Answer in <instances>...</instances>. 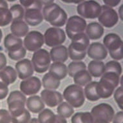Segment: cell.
<instances>
[{
    "label": "cell",
    "mask_w": 123,
    "mask_h": 123,
    "mask_svg": "<svg viewBox=\"0 0 123 123\" xmlns=\"http://www.w3.org/2000/svg\"><path fill=\"white\" fill-rule=\"evenodd\" d=\"M101 6L95 1H83L77 6V12L83 19H95L99 17Z\"/></svg>",
    "instance_id": "obj_6"
},
{
    "label": "cell",
    "mask_w": 123,
    "mask_h": 123,
    "mask_svg": "<svg viewBox=\"0 0 123 123\" xmlns=\"http://www.w3.org/2000/svg\"><path fill=\"white\" fill-rule=\"evenodd\" d=\"M90 113L92 115L94 121L101 120L111 123L112 121L115 110L111 105L107 103H101L96 105L91 110Z\"/></svg>",
    "instance_id": "obj_10"
},
{
    "label": "cell",
    "mask_w": 123,
    "mask_h": 123,
    "mask_svg": "<svg viewBox=\"0 0 123 123\" xmlns=\"http://www.w3.org/2000/svg\"><path fill=\"white\" fill-rule=\"evenodd\" d=\"M105 65V72H112L119 74V75L122 74V67L119 62L117 61H110Z\"/></svg>",
    "instance_id": "obj_35"
},
{
    "label": "cell",
    "mask_w": 123,
    "mask_h": 123,
    "mask_svg": "<svg viewBox=\"0 0 123 123\" xmlns=\"http://www.w3.org/2000/svg\"><path fill=\"white\" fill-rule=\"evenodd\" d=\"M112 123H123V111H118L114 115Z\"/></svg>",
    "instance_id": "obj_42"
},
{
    "label": "cell",
    "mask_w": 123,
    "mask_h": 123,
    "mask_svg": "<svg viewBox=\"0 0 123 123\" xmlns=\"http://www.w3.org/2000/svg\"><path fill=\"white\" fill-rule=\"evenodd\" d=\"M43 86L46 90H55L60 86V81L57 79L50 73H47L43 77Z\"/></svg>",
    "instance_id": "obj_28"
},
{
    "label": "cell",
    "mask_w": 123,
    "mask_h": 123,
    "mask_svg": "<svg viewBox=\"0 0 123 123\" xmlns=\"http://www.w3.org/2000/svg\"><path fill=\"white\" fill-rule=\"evenodd\" d=\"M114 99L117 103L119 108L123 110V87H119L114 92Z\"/></svg>",
    "instance_id": "obj_40"
},
{
    "label": "cell",
    "mask_w": 123,
    "mask_h": 123,
    "mask_svg": "<svg viewBox=\"0 0 123 123\" xmlns=\"http://www.w3.org/2000/svg\"><path fill=\"white\" fill-rule=\"evenodd\" d=\"M12 15V21L23 20L24 18L25 9L21 5L15 4L9 9Z\"/></svg>",
    "instance_id": "obj_34"
},
{
    "label": "cell",
    "mask_w": 123,
    "mask_h": 123,
    "mask_svg": "<svg viewBox=\"0 0 123 123\" xmlns=\"http://www.w3.org/2000/svg\"><path fill=\"white\" fill-rule=\"evenodd\" d=\"M86 21L79 16H73L67 20L65 30L68 38L70 39L76 35L84 33L86 27Z\"/></svg>",
    "instance_id": "obj_9"
},
{
    "label": "cell",
    "mask_w": 123,
    "mask_h": 123,
    "mask_svg": "<svg viewBox=\"0 0 123 123\" xmlns=\"http://www.w3.org/2000/svg\"><path fill=\"white\" fill-rule=\"evenodd\" d=\"M31 62L34 71L38 74L44 73L49 68L51 63L49 52L43 49L36 51L33 54Z\"/></svg>",
    "instance_id": "obj_7"
},
{
    "label": "cell",
    "mask_w": 123,
    "mask_h": 123,
    "mask_svg": "<svg viewBox=\"0 0 123 123\" xmlns=\"http://www.w3.org/2000/svg\"><path fill=\"white\" fill-rule=\"evenodd\" d=\"M115 86L105 78L101 77L100 81L97 82L96 86V92L100 99H108L112 95Z\"/></svg>",
    "instance_id": "obj_17"
},
{
    "label": "cell",
    "mask_w": 123,
    "mask_h": 123,
    "mask_svg": "<svg viewBox=\"0 0 123 123\" xmlns=\"http://www.w3.org/2000/svg\"><path fill=\"white\" fill-rule=\"evenodd\" d=\"M12 21L8 5L6 1L0 0V26H5Z\"/></svg>",
    "instance_id": "obj_26"
},
{
    "label": "cell",
    "mask_w": 123,
    "mask_h": 123,
    "mask_svg": "<svg viewBox=\"0 0 123 123\" xmlns=\"http://www.w3.org/2000/svg\"><path fill=\"white\" fill-rule=\"evenodd\" d=\"M22 39L14 36L12 34H8L4 39L5 48L7 50L8 52L18 50L23 47Z\"/></svg>",
    "instance_id": "obj_24"
},
{
    "label": "cell",
    "mask_w": 123,
    "mask_h": 123,
    "mask_svg": "<svg viewBox=\"0 0 123 123\" xmlns=\"http://www.w3.org/2000/svg\"><path fill=\"white\" fill-rule=\"evenodd\" d=\"M15 68L18 76L22 80L32 77L34 72L32 62L28 59H23L18 61L15 65Z\"/></svg>",
    "instance_id": "obj_15"
},
{
    "label": "cell",
    "mask_w": 123,
    "mask_h": 123,
    "mask_svg": "<svg viewBox=\"0 0 123 123\" xmlns=\"http://www.w3.org/2000/svg\"><path fill=\"white\" fill-rule=\"evenodd\" d=\"M121 1L120 0H104L103 3H105V5L108 6L111 8V7H115L117 6L120 3Z\"/></svg>",
    "instance_id": "obj_43"
},
{
    "label": "cell",
    "mask_w": 123,
    "mask_h": 123,
    "mask_svg": "<svg viewBox=\"0 0 123 123\" xmlns=\"http://www.w3.org/2000/svg\"><path fill=\"white\" fill-rule=\"evenodd\" d=\"M86 65L83 61H72L67 67L68 74L70 77H73L74 75L78 72L86 70Z\"/></svg>",
    "instance_id": "obj_33"
},
{
    "label": "cell",
    "mask_w": 123,
    "mask_h": 123,
    "mask_svg": "<svg viewBox=\"0 0 123 123\" xmlns=\"http://www.w3.org/2000/svg\"><path fill=\"white\" fill-rule=\"evenodd\" d=\"M10 30L13 36L21 38L28 34L29 27L24 21H12L10 25Z\"/></svg>",
    "instance_id": "obj_23"
},
{
    "label": "cell",
    "mask_w": 123,
    "mask_h": 123,
    "mask_svg": "<svg viewBox=\"0 0 123 123\" xmlns=\"http://www.w3.org/2000/svg\"><path fill=\"white\" fill-rule=\"evenodd\" d=\"M63 99L73 108H80L84 105L85 101L83 88L77 85H70L64 90Z\"/></svg>",
    "instance_id": "obj_5"
},
{
    "label": "cell",
    "mask_w": 123,
    "mask_h": 123,
    "mask_svg": "<svg viewBox=\"0 0 123 123\" xmlns=\"http://www.w3.org/2000/svg\"><path fill=\"white\" fill-rule=\"evenodd\" d=\"M41 2L42 3V5H44V6H47L49 5H50L53 3H54V1H41Z\"/></svg>",
    "instance_id": "obj_46"
},
{
    "label": "cell",
    "mask_w": 123,
    "mask_h": 123,
    "mask_svg": "<svg viewBox=\"0 0 123 123\" xmlns=\"http://www.w3.org/2000/svg\"><path fill=\"white\" fill-rule=\"evenodd\" d=\"M25 22L28 25L36 26L41 24L43 21L42 11L36 8L25 9L24 15Z\"/></svg>",
    "instance_id": "obj_18"
},
{
    "label": "cell",
    "mask_w": 123,
    "mask_h": 123,
    "mask_svg": "<svg viewBox=\"0 0 123 123\" xmlns=\"http://www.w3.org/2000/svg\"><path fill=\"white\" fill-rule=\"evenodd\" d=\"M97 81H91L85 87L84 94L85 97L90 101H97L100 99L96 92Z\"/></svg>",
    "instance_id": "obj_30"
},
{
    "label": "cell",
    "mask_w": 123,
    "mask_h": 123,
    "mask_svg": "<svg viewBox=\"0 0 123 123\" xmlns=\"http://www.w3.org/2000/svg\"><path fill=\"white\" fill-rule=\"evenodd\" d=\"M39 123H67V119L55 115L50 109L46 108L41 111L38 115Z\"/></svg>",
    "instance_id": "obj_19"
},
{
    "label": "cell",
    "mask_w": 123,
    "mask_h": 123,
    "mask_svg": "<svg viewBox=\"0 0 123 123\" xmlns=\"http://www.w3.org/2000/svg\"><path fill=\"white\" fill-rule=\"evenodd\" d=\"M49 54L50 59L54 62L64 63L68 59V49L63 45L53 47L50 50Z\"/></svg>",
    "instance_id": "obj_21"
},
{
    "label": "cell",
    "mask_w": 123,
    "mask_h": 123,
    "mask_svg": "<svg viewBox=\"0 0 123 123\" xmlns=\"http://www.w3.org/2000/svg\"><path fill=\"white\" fill-rule=\"evenodd\" d=\"M63 2L65 3H77V4H79L83 1H62Z\"/></svg>",
    "instance_id": "obj_47"
},
{
    "label": "cell",
    "mask_w": 123,
    "mask_h": 123,
    "mask_svg": "<svg viewBox=\"0 0 123 123\" xmlns=\"http://www.w3.org/2000/svg\"><path fill=\"white\" fill-rule=\"evenodd\" d=\"M21 5L25 8V9L28 8H36L39 10H42L43 5L41 1H35V0H21L19 1Z\"/></svg>",
    "instance_id": "obj_37"
},
{
    "label": "cell",
    "mask_w": 123,
    "mask_h": 123,
    "mask_svg": "<svg viewBox=\"0 0 123 123\" xmlns=\"http://www.w3.org/2000/svg\"><path fill=\"white\" fill-rule=\"evenodd\" d=\"M26 105L27 109L32 113H38L43 110L44 104L39 95H32L26 99Z\"/></svg>",
    "instance_id": "obj_25"
},
{
    "label": "cell",
    "mask_w": 123,
    "mask_h": 123,
    "mask_svg": "<svg viewBox=\"0 0 123 123\" xmlns=\"http://www.w3.org/2000/svg\"><path fill=\"white\" fill-rule=\"evenodd\" d=\"M44 43L49 47L62 45L66 40V34L63 29L57 27H50L47 29L44 35Z\"/></svg>",
    "instance_id": "obj_8"
},
{
    "label": "cell",
    "mask_w": 123,
    "mask_h": 123,
    "mask_svg": "<svg viewBox=\"0 0 123 123\" xmlns=\"http://www.w3.org/2000/svg\"><path fill=\"white\" fill-rule=\"evenodd\" d=\"M89 45L90 39L85 33L76 35L72 39L68 49V57L75 61L83 60L86 57Z\"/></svg>",
    "instance_id": "obj_2"
},
{
    "label": "cell",
    "mask_w": 123,
    "mask_h": 123,
    "mask_svg": "<svg viewBox=\"0 0 123 123\" xmlns=\"http://www.w3.org/2000/svg\"><path fill=\"white\" fill-rule=\"evenodd\" d=\"M41 88V82L38 77H30L21 81L19 85L21 92L25 95H33L38 93Z\"/></svg>",
    "instance_id": "obj_13"
},
{
    "label": "cell",
    "mask_w": 123,
    "mask_h": 123,
    "mask_svg": "<svg viewBox=\"0 0 123 123\" xmlns=\"http://www.w3.org/2000/svg\"><path fill=\"white\" fill-rule=\"evenodd\" d=\"M41 99L47 106L54 108L63 102V95L57 91L44 89L41 92Z\"/></svg>",
    "instance_id": "obj_14"
},
{
    "label": "cell",
    "mask_w": 123,
    "mask_h": 123,
    "mask_svg": "<svg viewBox=\"0 0 123 123\" xmlns=\"http://www.w3.org/2000/svg\"><path fill=\"white\" fill-rule=\"evenodd\" d=\"M42 14L44 20L57 28L64 26L68 20L67 12L55 3L44 6L43 8Z\"/></svg>",
    "instance_id": "obj_3"
},
{
    "label": "cell",
    "mask_w": 123,
    "mask_h": 123,
    "mask_svg": "<svg viewBox=\"0 0 123 123\" xmlns=\"http://www.w3.org/2000/svg\"><path fill=\"white\" fill-rule=\"evenodd\" d=\"M103 45L109 51V54L114 60L123 58V42L121 37L115 33H110L104 37ZM107 50V51H108Z\"/></svg>",
    "instance_id": "obj_4"
},
{
    "label": "cell",
    "mask_w": 123,
    "mask_h": 123,
    "mask_svg": "<svg viewBox=\"0 0 123 123\" xmlns=\"http://www.w3.org/2000/svg\"><path fill=\"white\" fill-rule=\"evenodd\" d=\"M8 93V86L0 82V100L5 99Z\"/></svg>",
    "instance_id": "obj_41"
},
{
    "label": "cell",
    "mask_w": 123,
    "mask_h": 123,
    "mask_svg": "<svg viewBox=\"0 0 123 123\" xmlns=\"http://www.w3.org/2000/svg\"><path fill=\"white\" fill-rule=\"evenodd\" d=\"M26 101V96L18 90L11 92L7 98L8 111L18 123H28L31 119L30 112L25 108Z\"/></svg>",
    "instance_id": "obj_1"
},
{
    "label": "cell",
    "mask_w": 123,
    "mask_h": 123,
    "mask_svg": "<svg viewBox=\"0 0 123 123\" xmlns=\"http://www.w3.org/2000/svg\"><path fill=\"white\" fill-rule=\"evenodd\" d=\"M6 63L7 60L5 55L0 52V71L2 70L3 69L6 67Z\"/></svg>",
    "instance_id": "obj_44"
},
{
    "label": "cell",
    "mask_w": 123,
    "mask_h": 123,
    "mask_svg": "<svg viewBox=\"0 0 123 123\" xmlns=\"http://www.w3.org/2000/svg\"><path fill=\"white\" fill-rule=\"evenodd\" d=\"M0 123H18L10 112L5 109L0 110Z\"/></svg>",
    "instance_id": "obj_38"
},
{
    "label": "cell",
    "mask_w": 123,
    "mask_h": 123,
    "mask_svg": "<svg viewBox=\"0 0 123 123\" xmlns=\"http://www.w3.org/2000/svg\"><path fill=\"white\" fill-rule=\"evenodd\" d=\"M57 112L59 116L67 119L72 116L74 113V109L67 102H62L57 108Z\"/></svg>",
    "instance_id": "obj_32"
},
{
    "label": "cell",
    "mask_w": 123,
    "mask_h": 123,
    "mask_svg": "<svg viewBox=\"0 0 123 123\" xmlns=\"http://www.w3.org/2000/svg\"><path fill=\"white\" fill-rule=\"evenodd\" d=\"M28 123H39L38 121V119L37 118H32L30 120V121Z\"/></svg>",
    "instance_id": "obj_48"
},
{
    "label": "cell",
    "mask_w": 123,
    "mask_h": 123,
    "mask_svg": "<svg viewBox=\"0 0 123 123\" xmlns=\"http://www.w3.org/2000/svg\"><path fill=\"white\" fill-rule=\"evenodd\" d=\"M49 69V73L59 81L65 79L68 74L67 65L61 62H54Z\"/></svg>",
    "instance_id": "obj_22"
},
{
    "label": "cell",
    "mask_w": 123,
    "mask_h": 123,
    "mask_svg": "<svg viewBox=\"0 0 123 123\" xmlns=\"http://www.w3.org/2000/svg\"><path fill=\"white\" fill-rule=\"evenodd\" d=\"M86 35L89 39L97 40L103 36L105 29L102 25L97 22H92L87 25L86 29Z\"/></svg>",
    "instance_id": "obj_20"
},
{
    "label": "cell",
    "mask_w": 123,
    "mask_h": 123,
    "mask_svg": "<svg viewBox=\"0 0 123 123\" xmlns=\"http://www.w3.org/2000/svg\"><path fill=\"white\" fill-rule=\"evenodd\" d=\"M3 37V32H2V30H1V28H0V43H1V39H2Z\"/></svg>",
    "instance_id": "obj_50"
},
{
    "label": "cell",
    "mask_w": 123,
    "mask_h": 123,
    "mask_svg": "<svg viewBox=\"0 0 123 123\" xmlns=\"http://www.w3.org/2000/svg\"><path fill=\"white\" fill-rule=\"evenodd\" d=\"M119 14L120 19L121 20H123V5H121L119 8Z\"/></svg>",
    "instance_id": "obj_45"
},
{
    "label": "cell",
    "mask_w": 123,
    "mask_h": 123,
    "mask_svg": "<svg viewBox=\"0 0 123 123\" xmlns=\"http://www.w3.org/2000/svg\"><path fill=\"white\" fill-rule=\"evenodd\" d=\"M93 118L90 112H77L71 118L72 123H93Z\"/></svg>",
    "instance_id": "obj_31"
},
{
    "label": "cell",
    "mask_w": 123,
    "mask_h": 123,
    "mask_svg": "<svg viewBox=\"0 0 123 123\" xmlns=\"http://www.w3.org/2000/svg\"><path fill=\"white\" fill-rule=\"evenodd\" d=\"M87 54L90 58L95 61H102L106 58L108 51L101 43H91L87 49Z\"/></svg>",
    "instance_id": "obj_16"
},
{
    "label": "cell",
    "mask_w": 123,
    "mask_h": 123,
    "mask_svg": "<svg viewBox=\"0 0 123 123\" xmlns=\"http://www.w3.org/2000/svg\"><path fill=\"white\" fill-rule=\"evenodd\" d=\"M88 72L92 77H100L105 72V65L103 61H91L88 65Z\"/></svg>",
    "instance_id": "obj_27"
},
{
    "label": "cell",
    "mask_w": 123,
    "mask_h": 123,
    "mask_svg": "<svg viewBox=\"0 0 123 123\" xmlns=\"http://www.w3.org/2000/svg\"><path fill=\"white\" fill-rule=\"evenodd\" d=\"M121 75L117 74L115 72H105L103 75L101 76V77L105 78L110 82H111L114 86L117 87L119 86V83H120V79H121Z\"/></svg>",
    "instance_id": "obj_36"
},
{
    "label": "cell",
    "mask_w": 123,
    "mask_h": 123,
    "mask_svg": "<svg viewBox=\"0 0 123 123\" xmlns=\"http://www.w3.org/2000/svg\"><path fill=\"white\" fill-rule=\"evenodd\" d=\"M25 49L30 52L38 50L44 44V37L42 33L36 30L30 31L25 36L23 41Z\"/></svg>",
    "instance_id": "obj_11"
},
{
    "label": "cell",
    "mask_w": 123,
    "mask_h": 123,
    "mask_svg": "<svg viewBox=\"0 0 123 123\" xmlns=\"http://www.w3.org/2000/svg\"><path fill=\"white\" fill-rule=\"evenodd\" d=\"M26 49H25L24 47H23L21 49L18 50L8 52V55L9 58L11 59L12 60L20 61L21 60V59L25 57V56L26 55Z\"/></svg>",
    "instance_id": "obj_39"
},
{
    "label": "cell",
    "mask_w": 123,
    "mask_h": 123,
    "mask_svg": "<svg viewBox=\"0 0 123 123\" xmlns=\"http://www.w3.org/2000/svg\"><path fill=\"white\" fill-rule=\"evenodd\" d=\"M93 123H109L105 121H101V120H97V121H93Z\"/></svg>",
    "instance_id": "obj_49"
},
{
    "label": "cell",
    "mask_w": 123,
    "mask_h": 123,
    "mask_svg": "<svg viewBox=\"0 0 123 123\" xmlns=\"http://www.w3.org/2000/svg\"><path fill=\"white\" fill-rule=\"evenodd\" d=\"M75 85H78L80 86H86L87 84L90 83L92 80V77L86 70H81L76 73L73 77Z\"/></svg>",
    "instance_id": "obj_29"
},
{
    "label": "cell",
    "mask_w": 123,
    "mask_h": 123,
    "mask_svg": "<svg viewBox=\"0 0 123 123\" xmlns=\"http://www.w3.org/2000/svg\"><path fill=\"white\" fill-rule=\"evenodd\" d=\"M99 24L106 28H112L119 21V16L113 8L109 6H101V11L97 18Z\"/></svg>",
    "instance_id": "obj_12"
}]
</instances>
